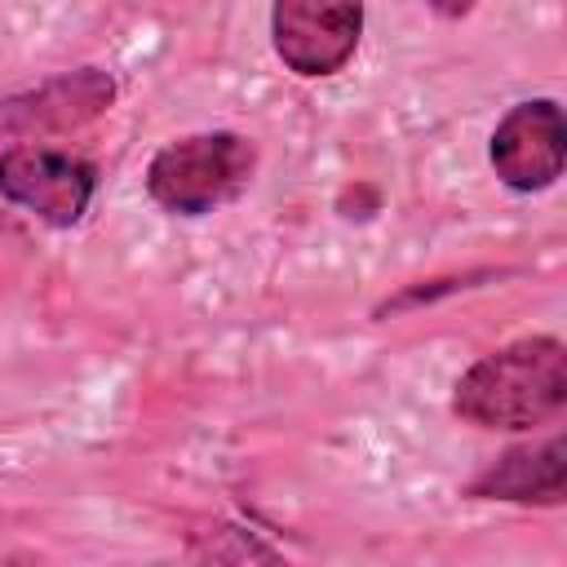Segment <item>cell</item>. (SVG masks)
<instances>
[{
  "label": "cell",
  "instance_id": "cell-10",
  "mask_svg": "<svg viewBox=\"0 0 567 567\" xmlns=\"http://www.w3.org/2000/svg\"><path fill=\"white\" fill-rule=\"evenodd\" d=\"M0 567H27V563H0Z\"/></svg>",
  "mask_w": 567,
  "mask_h": 567
},
{
  "label": "cell",
  "instance_id": "cell-7",
  "mask_svg": "<svg viewBox=\"0 0 567 567\" xmlns=\"http://www.w3.org/2000/svg\"><path fill=\"white\" fill-rule=\"evenodd\" d=\"M465 496L474 501H505V505H540L554 509L567 496V443L563 434H545L518 443L487 461L470 483Z\"/></svg>",
  "mask_w": 567,
  "mask_h": 567
},
{
  "label": "cell",
  "instance_id": "cell-9",
  "mask_svg": "<svg viewBox=\"0 0 567 567\" xmlns=\"http://www.w3.org/2000/svg\"><path fill=\"white\" fill-rule=\"evenodd\" d=\"M483 279H501V270L483 266V270H465V275H443V279H416V284H403L394 297H385V301L377 306V319H385V315H403V310H416V306H430V301L452 297V292H465V288H474V284H483Z\"/></svg>",
  "mask_w": 567,
  "mask_h": 567
},
{
  "label": "cell",
  "instance_id": "cell-6",
  "mask_svg": "<svg viewBox=\"0 0 567 567\" xmlns=\"http://www.w3.org/2000/svg\"><path fill=\"white\" fill-rule=\"evenodd\" d=\"M359 35H363V4H315V0L270 4V49L301 80L337 75L354 58Z\"/></svg>",
  "mask_w": 567,
  "mask_h": 567
},
{
  "label": "cell",
  "instance_id": "cell-4",
  "mask_svg": "<svg viewBox=\"0 0 567 567\" xmlns=\"http://www.w3.org/2000/svg\"><path fill=\"white\" fill-rule=\"evenodd\" d=\"M487 164H492L496 182L514 195L549 190L563 177V164H567L563 106L554 97L514 102L487 137Z\"/></svg>",
  "mask_w": 567,
  "mask_h": 567
},
{
  "label": "cell",
  "instance_id": "cell-8",
  "mask_svg": "<svg viewBox=\"0 0 567 567\" xmlns=\"http://www.w3.org/2000/svg\"><path fill=\"white\" fill-rule=\"evenodd\" d=\"M186 567H292L266 536L235 518H204L186 536Z\"/></svg>",
  "mask_w": 567,
  "mask_h": 567
},
{
  "label": "cell",
  "instance_id": "cell-3",
  "mask_svg": "<svg viewBox=\"0 0 567 567\" xmlns=\"http://www.w3.org/2000/svg\"><path fill=\"white\" fill-rule=\"evenodd\" d=\"M97 195V168L62 146L22 142L0 146V199L31 213L44 226H75Z\"/></svg>",
  "mask_w": 567,
  "mask_h": 567
},
{
  "label": "cell",
  "instance_id": "cell-1",
  "mask_svg": "<svg viewBox=\"0 0 567 567\" xmlns=\"http://www.w3.org/2000/svg\"><path fill=\"white\" fill-rule=\"evenodd\" d=\"M567 403V346L549 332L518 337L474 359L452 385V412L478 430H536Z\"/></svg>",
  "mask_w": 567,
  "mask_h": 567
},
{
  "label": "cell",
  "instance_id": "cell-5",
  "mask_svg": "<svg viewBox=\"0 0 567 567\" xmlns=\"http://www.w3.org/2000/svg\"><path fill=\"white\" fill-rule=\"evenodd\" d=\"M111 102H115L111 71H102V66L58 71L22 93L0 97V137L22 146V142H40V137L75 133V128L93 124L97 115H106Z\"/></svg>",
  "mask_w": 567,
  "mask_h": 567
},
{
  "label": "cell",
  "instance_id": "cell-2",
  "mask_svg": "<svg viewBox=\"0 0 567 567\" xmlns=\"http://www.w3.org/2000/svg\"><path fill=\"white\" fill-rule=\"evenodd\" d=\"M257 173L252 137L235 128H208L164 142L146 164V195L168 217H208L239 199Z\"/></svg>",
  "mask_w": 567,
  "mask_h": 567
}]
</instances>
